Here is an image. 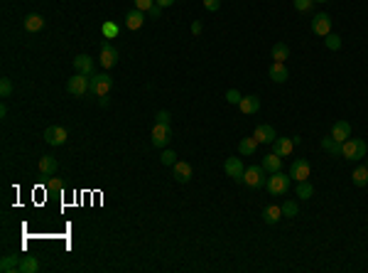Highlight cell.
<instances>
[{
	"label": "cell",
	"mask_w": 368,
	"mask_h": 273,
	"mask_svg": "<svg viewBox=\"0 0 368 273\" xmlns=\"http://www.w3.org/2000/svg\"><path fill=\"white\" fill-rule=\"evenodd\" d=\"M290 175H285V172H270L268 182H265V187L270 190V194H287L290 192Z\"/></svg>",
	"instance_id": "1"
},
{
	"label": "cell",
	"mask_w": 368,
	"mask_h": 273,
	"mask_svg": "<svg viewBox=\"0 0 368 273\" xmlns=\"http://www.w3.org/2000/svg\"><path fill=\"white\" fill-rule=\"evenodd\" d=\"M265 175H268V172H265L263 165H250V168H245V172H243V182L248 187L258 190V187H265V182H268Z\"/></svg>",
	"instance_id": "2"
},
{
	"label": "cell",
	"mask_w": 368,
	"mask_h": 273,
	"mask_svg": "<svg viewBox=\"0 0 368 273\" xmlns=\"http://www.w3.org/2000/svg\"><path fill=\"white\" fill-rule=\"evenodd\" d=\"M366 140H358V138H348L344 145H341V155L346 160H361L366 158Z\"/></svg>",
	"instance_id": "3"
},
{
	"label": "cell",
	"mask_w": 368,
	"mask_h": 273,
	"mask_svg": "<svg viewBox=\"0 0 368 273\" xmlns=\"http://www.w3.org/2000/svg\"><path fill=\"white\" fill-rule=\"evenodd\" d=\"M67 91L74 94V96H84V94H91V77L86 74H74L71 79L67 81Z\"/></svg>",
	"instance_id": "4"
},
{
	"label": "cell",
	"mask_w": 368,
	"mask_h": 273,
	"mask_svg": "<svg viewBox=\"0 0 368 273\" xmlns=\"http://www.w3.org/2000/svg\"><path fill=\"white\" fill-rule=\"evenodd\" d=\"M113 89V79L108 74H93L91 77V96H108Z\"/></svg>",
	"instance_id": "5"
},
{
	"label": "cell",
	"mask_w": 368,
	"mask_h": 273,
	"mask_svg": "<svg viewBox=\"0 0 368 273\" xmlns=\"http://www.w3.org/2000/svg\"><path fill=\"white\" fill-rule=\"evenodd\" d=\"M118 64V49L108 42V40H101V67L111 69Z\"/></svg>",
	"instance_id": "6"
},
{
	"label": "cell",
	"mask_w": 368,
	"mask_h": 273,
	"mask_svg": "<svg viewBox=\"0 0 368 273\" xmlns=\"http://www.w3.org/2000/svg\"><path fill=\"white\" fill-rule=\"evenodd\" d=\"M172 138V125H165V123H155L152 125V145L155 148H165Z\"/></svg>",
	"instance_id": "7"
},
{
	"label": "cell",
	"mask_w": 368,
	"mask_h": 273,
	"mask_svg": "<svg viewBox=\"0 0 368 273\" xmlns=\"http://www.w3.org/2000/svg\"><path fill=\"white\" fill-rule=\"evenodd\" d=\"M67 138V128H62V125H49L45 131V143H49V145H64Z\"/></svg>",
	"instance_id": "8"
},
{
	"label": "cell",
	"mask_w": 368,
	"mask_h": 273,
	"mask_svg": "<svg viewBox=\"0 0 368 273\" xmlns=\"http://www.w3.org/2000/svg\"><path fill=\"white\" fill-rule=\"evenodd\" d=\"M312 32L319 34V37H326V34L332 32V17L326 15V12H317L312 20Z\"/></svg>",
	"instance_id": "9"
},
{
	"label": "cell",
	"mask_w": 368,
	"mask_h": 273,
	"mask_svg": "<svg viewBox=\"0 0 368 273\" xmlns=\"http://www.w3.org/2000/svg\"><path fill=\"white\" fill-rule=\"evenodd\" d=\"M223 170H226V175H228L234 182H243L245 168H243V162H241L238 158H228V160H226V162H223Z\"/></svg>",
	"instance_id": "10"
},
{
	"label": "cell",
	"mask_w": 368,
	"mask_h": 273,
	"mask_svg": "<svg viewBox=\"0 0 368 273\" xmlns=\"http://www.w3.org/2000/svg\"><path fill=\"white\" fill-rule=\"evenodd\" d=\"M290 177L292 180H297V182L309 180V162H307V160H302V158H297L290 165Z\"/></svg>",
	"instance_id": "11"
},
{
	"label": "cell",
	"mask_w": 368,
	"mask_h": 273,
	"mask_svg": "<svg viewBox=\"0 0 368 273\" xmlns=\"http://www.w3.org/2000/svg\"><path fill=\"white\" fill-rule=\"evenodd\" d=\"M268 74L275 84H285V81L290 79V71H287V67H285V62H273Z\"/></svg>",
	"instance_id": "12"
},
{
	"label": "cell",
	"mask_w": 368,
	"mask_h": 273,
	"mask_svg": "<svg viewBox=\"0 0 368 273\" xmlns=\"http://www.w3.org/2000/svg\"><path fill=\"white\" fill-rule=\"evenodd\" d=\"M292 150H295V143L290 138H275L273 140V153H278L280 158H290Z\"/></svg>",
	"instance_id": "13"
},
{
	"label": "cell",
	"mask_w": 368,
	"mask_h": 273,
	"mask_svg": "<svg viewBox=\"0 0 368 273\" xmlns=\"http://www.w3.org/2000/svg\"><path fill=\"white\" fill-rule=\"evenodd\" d=\"M172 175H175V180L177 182H189L191 180V165L189 162H184V160H177V162L172 165Z\"/></svg>",
	"instance_id": "14"
},
{
	"label": "cell",
	"mask_w": 368,
	"mask_h": 273,
	"mask_svg": "<svg viewBox=\"0 0 368 273\" xmlns=\"http://www.w3.org/2000/svg\"><path fill=\"white\" fill-rule=\"evenodd\" d=\"M59 170V162L52 155H42L40 158V175L42 177H54V172Z\"/></svg>",
	"instance_id": "15"
},
{
	"label": "cell",
	"mask_w": 368,
	"mask_h": 273,
	"mask_svg": "<svg viewBox=\"0 0 368 273\" xmlns=\"http://www.w3.org/2000/svg\"><path fill=\"white\" fill-rule=\"evenodd\" d=\"M253 138H256L258 143H270V145H273V140L278 138V133H275V128H273V125L263 123V125H258V128H256Z\"/></svg>",
	"instance_id": "16"
},
{
	"label": "cell",
	"mask_w": 368,
	"mask_h": 273,
	"mask_svg": "<svg viewBox=\"0 0 368 273\" xmlns=\"http://www.w3.org/2000/svg\"><path fill=\"white\" fill-rule=\"evenodd\" d=\"M74 69H76L79 74L93 77V59L89 54H79V57H74Z\"/></svg>",
	"instance_id": "17"
},
{
	"label": "cell",
	"mask_w": 368,
	"mask_h": 273,
	"mask_svg": "<svg viewBox=\"0 0 368 273\" xmlns=\"http://www.w3.org/2000/svg\"><path fill=\"white\" fill-rule=\"evenodd\" d=\"M332 138H336L339 143H346V140L351 138V125H348V121H336V123L332 125Z\"/></svg>",
	"instance_id": "18"
},
{
	"label": "cell",
	"mask_w": 368,
	"mask_h": 273,
	"mask_svg": "<svg viewBox=\"0 0 368 273\" xmlns=\"http://www.w3.org/2000/svg\"><path fill=\"white\" fill-rule=\"evenodd\" d=\"M143 23H145V15H143V10L133 8L130 12H125V27H128V30H140V27H143Z\"/></svg>",
	"instance_id": "19"
},
{
	"label": "cell",
	"mask_w": 368,
	"mask_h": 273,
	"mask_svg": "<svg viewBox=\"0 0 368 273\" xmlns=\"http://www.w3.org/2000/svg\"><path fill=\"white\" fill-rule=\"evenodd\" d=\"M238 108L243 111V114H248V116H253V114H258V108H260V99L258 96H243L241 99V103H238Z\"/></svg>",
	"instance_id": "20"
},
{
	"label": "cell",
	"mask_w": 368,
	"mask_h": 273,
	"mask_svg": "<svg viewBox=\"0 0 368 273\" xmlns=\"http://www.w3.org/2000/svg\"><path fill=\"white\" fill-rule=\"evenodd\" d=\"M263 168H265V172H278L282 168V158H280L278 153H268L263 158Z\"/></svg>",
	"instance_id": "21"
},
{
	"label": "cell",
	"mask_w": 368,
	"mask_h": 273,
	"mask_svg": "<svg viewBox=\"0 0 368 273\" xmlns=\"http://www.w3.org/2000/svg\"><path fill=\"white\" fill-rule=\"evenodd\" d=\"M20 261H23V259H17V256H3V261H0V271L3 273L20 271Z\"/></svg>",
	"instance_id": "22"
},
{
	"label": "cell",
	"mask_w": 368,
	"mask_h": 273,
	"mask_svg": "<svg viewBox=\"0 0 368 273\" xmlns=\"http://www.w3.org/2000/svg\"><path fill=\"white\" fill-rule=\"evenodd\" d=\"M280 216H282V207H278V205H270L263 209V219H265L268 224H278Z\"/></svg>",
	"instance_id": "23"
},
{
	"label": "cell",
	"mask_w": 368,
	"mask_h": 273,
	"mask_svg": "<svg viewBox=\"0 0 368 273\" xmlns=\"http://www.w3.org/2000/svg\"><path fill=\"white\" fill-rule=\"evenodd\" d=\"M270 54H273V59H275V62H285V59H290V47L285 45V42H275Z\"/></svg>",
	"instance_id": "24"
},
{
	"label": "cell",
	"mask_w": 368,
	"mask_h": 273,
	"mask_svg": "<svg viewBox=\"0 0 368 273\" xmlns=\"http://www.w3.org/2000/svg\"><path fill=\"white\" fill-rule=\"evenodd\" d=\"M256 150H258V140H256L253 136H250V138H243V140L238 143V153H241V155H253Z\"/></svg>",
	"instance_id": "25"
},
{
	"label": "cell",
	"mask_w": 368,
	"mask_h": 273,
	"mask_svg": "<svg viewBox=\"0 0 368 273\" xmlns=\"http://www.w3.org/2000/svg\"><path fill=\"white\" fill-rule=\"evenodd\" d=\"M42 27H45V20H42L40 15H27V17H25V30H27V32H40Z\"/></svg>",
	"instance_id": "26"
},
{
	"label": "cell",
	"mask_w": 368,
	"mask_h": 273,
	"mask_svg": "<svg viewBox=\"0 0 368 273\" xmlns=\"http://www.w3.org/2000/svg\"><path fill=\"white\" fill-rule=\"evenodd\" d=\"M341 145H344V143H339V140L332 136L322 138V148L326 150V153H332V155H341Z\"/></svg>",
	"instance_id": "27"
},
{
	"label": "cell",
	"mask_w": 368,
	"mask_h": 273,
	"mask_svg": "<svg viewBox=\"0 0 368 273\" xmlns=\"http://www.w3.org/2000/svg\"><path fill=\"white\" fill-rule=\"evenodd\" d=\"M40 271V261L34 259V256H23V261H20V273H34Z\"/></svg>",
	"instance_id": "28"
},
{
	"label": "cell",
	"mask_w": 368,
	"mask_h": 273,
	"mask_svg": "<svg viewBox=\"0 0 368 273\" xmlns=\"http://www.w3.org/2000/svg\"><path fill=\"white\" fill-rule=\"evenodd\" d=\"M295 192H297V197H300V199H309V197L314 194L312 182H309V180H302V182H297V190H295Z\"/></svg>",
	"instance_id": "29"
},
{
	"label": "cell",
	"mask_w": 368,
	"mask_h": 273,
	"mask_svg": "<svg viewBox=\"0 0 368 273\" xmlns=\"http://www.w3.org/2000/svg\"><path fill=\"white\" fill-rule=\"evenodd\" d=\"M351 180H354L356 187H366L368 185V168H356L354 175H351Z\"/></svg>",
	"instance_id": "30"
},
{
	"label": "cell",
	"mask_w": 368,
	"mask_h": 273,
	"mask_svg": "<svg viewBox=\"0 0 368 273\" xmlns=\"http://www.w3.org/2000/svg\"><path fill=\"white\" fill-rule=\"evenodd\" d=\"M324 45L336 52V49H341V37H339V34H334V32H329V34H326V40H324Z\"/></svg>",
	"instance_id": "31"
},
{
	"label": "cell",
	"mask_w": 368,
	"mask_h": 273,
	"mask_svg": "<svg viewBox=\"0 0 368 273\" xmlns=\"http://www.w3.org/2000/svg\"><path fill=\"white\" fill-rule=\"evenodd\" d=\"M10 94H12V81L8 79V77H3V79H0V96L8 99Z\"/></svg>",
	"instance_id": "32"
},
{
	"label": "cell",
	"mask_w": 368,
	"mask_h": 273,
	"mask_svg": "<svg viewBox=\"0 0 368 273\" xmlns=\"http://www.w3.org/2000/svg\"><path fill=\"white\" fill-rule=\"evenodd\" d=\"M297 212H300V209H297V202H290V199H287V202L282 205V216H297Z\"/></svg>",
	"instance_id": "33"
},
{
	"label": "cell",
	"mask_w": 368,
	"mask_h": 273,
	"mask_svg": "<svg viewBox=\"0 0 368 273\" xmlns=\"http://www.w3.org/2000/svg\"><path fill=\"white\" fill-rule=\"evenodd\" d=\"M160 160H162V165H175V162H177V153H175V150H165V153L160 155Z\"/></svg>",
	"instance_id": "34"
},
{
	"label": "cell",
	"mask_w": 368,
	"mask_h": 273,
	"mask_svg": "<svg viewBox=\"0 0 368 273\" xmlns=\"http://www.w3.org/2000/svg\"><path fill=\"white\" fill-rule=\"evenodd\" d=\"M241 99H243V96H241V91H238V89H228V91H226V101H228V103H241Z\"/></svg>",
	"instance_id": "35"
},
{
	"label": "cell",
	"mask_w": 368,
	"mask_h": 273,
	"mask_svg": "<svg viewBox=\"0 0 368 273\" xmlns=\"http://www.w3.org/2000/svg\"><path fill=\"white\" fill-rule=\"evenodd\" d=\"M155 123L172 125V116H169V111H157V116H155Z\"/></svg>",
	"instance_id": "36"
},
{
	"label": "cell",
	"mask_w": 368,
	"mask_h": 273,
	"mask_svg": "<svg viewBox=\"0 0 368 273\" xmlns=\"http://www.w3.org/2000/svg\"><path fill=\"white\" fill-rule=\"evenodd\" d=\"M133 5L138 8V10H143V12H147L152 5H155V0H133Z\"/></svg>",
	"instance_id": "37"
},
{
	"label": "cell",
	"mask_w": 368,
	"mask_h": 273,
	"mask_svg": "<svg viewBox=\"0 0 368 273\" xmlns=\"http://www.w3.org/2000/svg\"><path fill=\"white\" fill-rule=\"evenodd\" d=\"M312 5H314V0H295V8H297L300 12L312 10Z\"/></svg>",
	"instance_id": "38"
},
{
	"label": "cell",
	"mask_w": 368,
	"mask_h": 273,
	"mask_svg": "<svg viewBox=\"0 0 368 273\" xmlns=\"http://www.w3.org/2000/svg\"><path fill=\"white\" fill-rule=\"evenodd\" d=\"M103 34H106V37H115V34H118V27L113 23H106L103 25Z\"/></svg>",
	"instance_id": "39"
},
{
	"label": "cell",
	"mask_w": 368,
	"mask_h": 273,
	"mask_svg": "<svg viewBox=\"0 0 368 273\" xmlns=\"http://www.w3.org/2000/svg\"><path fill=\"white\" fill-rule=\"evenodd\" d=\"M204 8H206L209 12L219 10V8H221V0H204Z\"/></svg>",
	"instance_id": "40"
},
{
	"label": "cell",
	"mask_w": 368,
	"mask_h": 273,
	"mask_svg": "<svg viewBox=\"0 0 368 273\" xmlns=\"http://www.w3.org/2000/svg\"><path fill=\"white\" fill-rule=\"evenodd\" d=\"M47 190H49V192H52V190L59 192V190H62V182L59 180H47Z\"/></svg>",
	"instance_id": "41"
},
{
	"label": "cell",
	"mask_w": 368,
	"mask_h": 273,
	"mask_svg": "<svg viewBox=\"0 0 368 273\" xmlns=\"http://www.w3.org/2000/svg\"><path fill=\"white\" fill-rule=\"evenodd\" d=\"M147 12H150V17H155V20H157V17L162 15V8H160V5H157V3H155V5H152V8H150V10H147Z\"/></svg>",
	"instance_id": "42"
},
{
	"label": "cell",
	"mask_w": 368,
	"mask_h": 273,
	"mask_svg": "<svg viewBox=\"0 0 368 273\" xmlns=\"http://www.w3.org/2000/svg\"><path fill=\"white\" fill-rule=\"evenodd\" d=\"M160 8H167V5H172V3H177V0H155Z\"/></svg>",
	"instance_id": "43"
},
{
	"label": "cell",
	"mask_w": 368,
	"mask_h": 273,
	"mask_svg": "<svg viewBox=\"0 0 368 273\" xmlns=\"http://www.w3.org/2000/svg\"><path fill=\"white\" fill-rule=\"evenodd\" d=\"M191 32H194V34H201V23H194V25H191Z\"/></svg>",
	"instance_id": "44"
},
{
	"label": "cell",
	"mask_w": 368,
	"mask_h": 273,
	"mask_svg": "<svg viewBox=\"0 0 368 273\" xmlns=\"http://www.w3.org/2000/svg\"><path fill=\"white\" fill-rule=\"evenodd\" d=\"M314 3H326V0H314Z\"/></svg>",
	"instance_id": "45"
}]
</instances>
